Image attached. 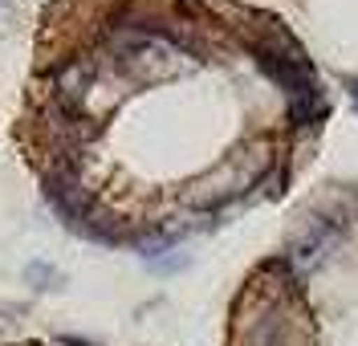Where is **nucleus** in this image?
I'll use <instances>...</instances> for the list:
<instances>
[{"instance_id":"1","label":"nucleus","mask_w":358,"mask_h":346,"mask_svg":"<svg viewBox=\"0 0 358 346\" xmlns=\"http://www.w3.org/2000/svg\"><path fill=\"white\" fill-rule=\"evenodd\" d=\"M355 110H358V86H355Z\"/></svg>"}]
</instances>
